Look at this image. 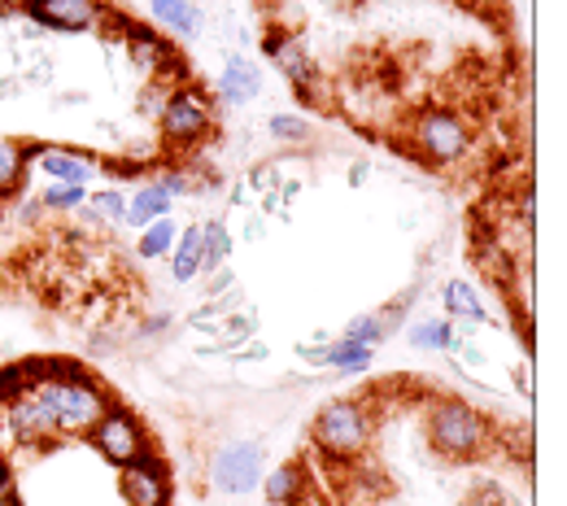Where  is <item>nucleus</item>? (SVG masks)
Masks as SVG:
<instances>
[{"instance_id":"obj_20","label":"nucleus","mask_w":567,"mask_h":506,"mask_svg":"<svg viewBox=\"0 0 567 506\" xmlns=\"http://www.w3.org/2000/svg\"><path fill=\"white\" fill-rule=\"evenodd\" d=\"M236 254V240H231V231H227V223H202V276H210L218 267H227V258Z\"/></svg>"},{"instance_id":"obj_9","label":"nucleus","mask_w":567,"mask_h":506,"mask_svg":"<svg viewBox=\"0 0 567 506\" xmlns=\"http://www.w3.org/2000/svg\"><path fill=\"white\" fill-rule=\"evenodd\" d=\"M22 13L44 27V31H62V35H79L105 22L110 4L105 0H22Z\"/></svg>"},{"instance_id":"obj_21","label":"nucleus","mask_w":567,"mask_h":506,"mask_svg":"<svg viewBox=\"0 0 567 506\" xmlns=\"http://www.w3.org/2000/svg\"><path fill=\"white\" fill-rule=\"evenodd\" d=\"M276 62V71L297 87V83H306V79H315V58H310V49H306V40L301 35H288L280 44V53L271 58Z\"/></svg>"},{"instance_id":"obj_26","label":"nucleus","mask_w":567,"mask_h":506,"mask_svg":"<svg viewBox=\"0 0 567 506\" xmlns=\"http://www.w3.org/2000/svg\"><path fill=\"white\" fill-rule=\"evenodd\" d=\"M420 301V289L411 285V289H402L393 301H384L380 310H375V319H380V328H384V337H393V332H402V323H406V310Z\"/></svg>"},{"instance_id":"obj_6","label":"nucleus","mask_w":567,"mask_h":506,"mask_svg":"<svg viewBox=\"0 0 567 506\" xmlns=\"http://www.w3.org/2000/svg\"><path fill=\"white\" fill-rule=\"evenodd\" d=\"M87 445H92L110 467H127V463L141 458L144 450H153V436H148L144 420L132 411V406L110 402L105 415L96 420V428L87 433Z\"/></svg>"},{"instance_id":"obj_33","label":"nucleus","mask_w":567,"mask_h":506,"mask_svg":"<svg viewBox=\"0 0 567 506\" xmlns=\"http://www.w3.org/2000/svg\"><path fill=\"white\" fill-rule=\"evenodd\" d=\"M44 215H49V210L40 206V197H27V202L18 206V218H22V223H40Z\"/></svg>"},{"instance_id":"obj_16","label":"nucleus","mask_w":567,"mask_h":506,"mask_svg":"<svg viewBox=\"0 0 567 506\" xmlns=\"http://www.w3.org/2000/svg\"><path fill=\"white\" fill-rule=\"evenodd\" d=\"M441 306L450 319H463V323H485V301L481 289L472 280H445L441 285Z\"/></svg>"},{"instance_id":"obj_34","label":"nucleus","mask_w":567,"mask_h":506,"mask_svg":"<svg viewBox=\"0 0 567 506\" xmlns=\"http://www.w3.org/2000/svg\"><path fill=\"white\" fill-rule=\"evenodd\" d=\"M236 354V362H262V359H271L267 354V345H240V350H231Z\"/></svg>"},{"instance_id":"obj_22","label":"nucleus","mask_w":567,"mask_h":506,"mask_svg":"<svg viewBox=\"0 0 567 506\" xmlns=\"http://www.w3.org/2000/svg\"><path fill=\"white\" fill-rule=\"evenodd\" d=\"M175 240H179V223H175V218H153L148 227H141V240H136V254H141L144 262H157V258H171V249H175Z\"/></svg>"},{"instance_id":"obj_38","label":"nucleus","mask_w":567,"mask_h":506,"mask_svg":"<svg viewBox=\"0 0 567 506\" xmlns=\"http://www.w3.org/2000/svg\"><path fill=\"white\" fill-rule=\"evenodd\" d=\"M0 13H22V0H0Z\"/></svg>"},{"instance_id":"obj_25","label":"nucleus","mask_w":567,"mask_h":506,"mask_svg":"<svg viewBox=\"0 0 567 506\" xmlns=\"http://www.w3.org/2000/svg\"><path fill=\"white\" fill-rule=\"evenodd\" d=\"M267 132H271V141H280V145H306V141L315 136V127H310L301 114H271V118H267Z\"/></svg>"},{"instance_id":"obj_7","label":"nucleus","mask_w":567,"mask_h":506,"mask_svg":"<svg viewBox=\"0 0 567 506\" xmlns=\"http://www.w3.org/2000/svg\"><path fill=\"white\" fill-rule=\"evenodd\" d=\"M267 476V450L258 441H227L210 454V485L223 498H249Z\"/></svg>"},{"instance_id":"obj_4","label":"nucleus","mask_w":567,"mask_h":506,"mask_svg":"<svg viewBox=\"0 0 567 506\" xmlns=\"http://www.w3.org/2000/svg\"><path fill=\"white\" fill-rule=\"evenodd\" d=\"M218 127V101L202 83H179L166 92V105L157 114V136L162 145L193 148L202 141H210Z\"/></svg>"},{"instance_id":"obj_23","label":"nucleus","mask_w":567,"mask_h":506,"mask_svg":"<svg viewBox=\"0 0 567 506\" xmlns=\"http://www.w3.org/2000/svg\"><path fill=\"white\" fill-rule=\"evenodd\" d=\"M87 223H123L127 218V197L118 188H101V193H87V202L74 210Z\"/></svg>"},{"instance_id":"obj_36","label":"nucleus","mask_w":567,"mask_h":506,"mask_svg":"<svg viewBox=\"0 0 567 506\" xmlns=\"http://www.w3.org/2000/svg\"><path fill=\"white\" fill-rule=\"evenodd\" d=\"M367 175H371V166H367V162H354V166H350V184H354V188L367 184Z\"/></svg>"},{"instance_id":"obj_12","label":"nucleus","mask_w":567,"mask_h":506,"mask_svg":"<svg viewBox=\"0 0 567 506\" xmlns=\"http://www.w3.org/2000/svg\"><path fill=\"white\" fill-rule=\"evenodd\" d=\"M148 18L162 35H175V40H193L206 27V9L197 0H148Z\"/></svg>"},{"instance_id":"obj_18","label":"nucleus","mask_w":567,"mask_h":506,"mask_svg":"<svg viewBox=\"0 0 567 506\" xmlns=\"http://www.w3.org/2000/svg\"><path fill=\"white\" fill-rule=\"evenodd\" d=\"M323 366L341 371V375H367L375 366V350L371 345H358V341H328L323 345Z\"/></svg>"},{"instance_id":"obj_10","label":"nucleus","mask_w":567,"mask_h":506,"mask_svg":"<svg viewBox=\"0 0 567 506\" xmlns=\"http://www.w3.org/2000/svg\"><path fill=\"white\" fill-rule=\"evenodd\" d=\"M27 145V141H22ZM27 157L49 175V184H79V188H87V179L101 171V162L96 157H83V153H74V148H62V145H27Z\"/></svg>"},{"instance_id":"obj_3","label":"nucleus","mask_w":567,"mask_h":506,"mask_svg":"<svg viewBox=\"0 0 567 506\" xmlns=\"http://www.w3.org/2000/svg\"><path fill=\"white\" fill-rule=\"evenodd\" d=\"M375 420L367 411L362 397H332L319 406V415L310 420V441L315 450H323L332 463H354L371 450Z\"/></svg>"},{"instance_id":"obj_11","label":"nucleus","mask_w":567,"mask_h":506,"mask_svg":"<svg viewBox=\"0 0 567 506\" xmlns=\"http://www.w3.org/2000/svg\"><path fill=\"white\" fill-rule=\"evenodd\" d=\"M258 92H262V71H258V62H249V58H227L223 62V71H218V101L227 105V110H245L249 101H258Z\"/></svg>"},{"instance_id":"obj_28","label":"nucleus","mask_w":567,"mask_h":506,"mask_svg":"<svg viewBox=\"0 0 567 506\" xmlns=\"http://www.w3.org/2000/svg\"><path fill=\"white\" fill-rule=\"evenodd\" d=\"M341 337H346V341H358V345H371V350H375V345L384 341V328H380V319H375V314H354V319L346 323V332H341Z\"/></svg>"},{"instance_id":"obj_14","label":"nucleus","mask_w":567,"mask_h":506,"mask_svg":"<svg viewBox=\"0 0 567 506\" xmlns=\"http://www.w3.org/2000/svg\"><path fill=\"white\" fill-rule=\"evenodd\" d=\"M171 280H175V285L202 280V223L179 227V240H175V249H171Z\"/></svg>"},{"instance_id":"obj_24","label":"nucleus","mask_w":567,"mask_h":506,"mask_svg":"<svg viewBox=\"0 0 567 506\" xmlns=\"http://www.w3.org/2000/svg\"><path fill=\"white\" fill-rule=\"evenodd\" d=\"M83 202H87V188H79V184H49V188L40 193V206H44L49 215H74Z\"/></svg>"},{"instance_id":"obj_35","label":"nucleus","mask_w":567,"mask_h":506,"mask_svg":"<svg viewBox=\"0 0 567 506\" xmlns=\"http://www.w3.org/2000/svg\"><path fill=\"white\" fill-rule=\"evenodd\" d=\"M13 489V467H9V458H4V450H0V498Z\"/></svg>"},{"instance_id":"obj_5","label":"nucleus","mask_w":567,"mask_h":506,"mask_svg":"<svg viewBox=\"0 0 567 506\" xmlns=\"http://www.w3.org/2000/svg\"><path fill=\"white\" fill-rule=\"evenodd\" d=\"M411 145L424 157L427 166H441V171H454L472 157V127L458 110L450 105H427L415 114L411 123Z\"/></svg>"},{"instance_id":"obj_13","label":"nucleus","mask_w":567,"mask_h":506,"mask_svg":"<svg viewBox=\"0 0 567 506\" xmlns=\"http://www.w3.org/2000/svg\"><path fill=\"white\" fill-rule=\"evenodd\" d=\"M258 489L267 494L271 506H306V467L301 463H280L262 476Z\"/></svg>"},{"instance_id":"obj_2","label":"nucleus","mask_w":567,"mask_h":506,"mask_svg":"<svg viewBox=\"0 0 567 506\" xmlns=\"http://www.w3.org/2000/svg\"><path fill=\"white\" fill-rule=\"evenodd\" d=\"M424 436L441 458L472 463V458H481L489 450L494 424H489L485 411H476L463 397H432L424 411Z\"/></svg>"},{"instance_id":"obj_29","label":"nucleus","mask_w":567,"mask_h":506,"mask_svg":"<svg viewBox=\"0 0 567 506\" xmlns=\"http://www.w3.org/2000/svg\"><path fill=\"white\" fill-rule=\"evenodd\" d=\"M166 92H171V87H166L162 79H148V83H144L141 101H136L144 118H157V114H162V105H166Z\"/></svg>"},{"instance_id":"obj_8","label":"nucleus","mask_w":567,"mask_h":506,"mask_svg":"<svg viewBox=\"0 0 567 506\" xmlns=\"http://www.w3.org/2000/svg\"><path fill=\"white\" fill-rule=\"evenodd\" d=\"M118 489L127 506H171V494H175V476H171V463L153 450H144L136 463L118 467Z\"/></svg>"},{"instance_id":"obj_1","label":"nucleus","mask_w":567,"mask_h":506,"mask_svg":"<svg viewBox=\"0 0 567 506\" xmlns=\"http://www.w3.org/2000/svg\"><path fill=\"white\" fill-rule=\"evenodd\" d=\"M114 402V393L96 380H40L31 384L13 406H4L13 441L27 450H49L58 441H87L96 428V420L105 415V406Z\"/></svg>"},{"instance_id":"obj_15","label":"nucleus","mask_w":567,"mask_h":506,"mask_svg":"<svg viewBox=\"0 0 567 506\" xmlns=\"http://www.w3.org/2000/svg\"><path fill=\"white\" fill-rule=\"evenodd\" d=\"M171 210H175V202H171L153 179H144L141 188L127 197V218H123V223L141 231V227H148L153 218H171Z\"/></svg>"},{"instance_id":"obj_31","label":"nucleus","mask_w":567,"mask_h":506,"mask_svg":"<svg viewBox=\"0 0 567 506\" xmlns=\"http://www.w3.org/2000/svg\"><path fill=\"white\" fill-rule=\"evenodd\" d=\"M288 35H292V31H288V27H280V22H276V27H267V31H262V44H258V53L271 62V58L280 53V44L288 40Z\"/></svg>"},{"instance_id":"obj_32","label":"nucleus","mask_w":567,"mask_h":506,"mask_svg":"<svg viewBox=\"0 0 567 506\" xmlns=\"http://www.w3.org/2000/svg\"><path fill=\"white\" fill-rule=\"evenodd\" d=\"M323 345H328V341H315V345H297V359L306 362V366H323Z\"/></svg>"},{"instance_id":"obj_17","label":"nucleus","mask_w":567,"mask_h":506,"mask_svg":"<svg viewBox=\"0 0 567 506\" xmlns=\"http://www.w3.org/2000/svg\"><path fill=\"white\" fill-rule=\"evenodd\" d=\"M31 175V157H27V145L22 141H0V202L4 197H18L22 184Z\"/></svg>"},{"instance_id":"obj_27","label":"nucleus","mask_w":567,"mask_h":506,"mask_svg":"<svg viewBox=\"0 0 567 506\" xmlns=\"http://www.w3.org/2000/svg\"><path fill=\"white\" fill-rule=\"evenodd\" d=\"M31 389V380H27V366H22V359L18 362H0V411L4 406H13L22 393Z\"/></svg>"},{"instance_id":"obj_19","label":"nucleus","mask_w":567,"mask_h":506,"mask_svg":"<svg viewBox=\"0 0 567 506\" xmlns=\"http://www.w3.org/2000/svg\"><path fill=\"white\" fill-rule=\"evenodd\" d=\"M406 341H411V350H424V354H454V350H458V332H454V323H445V319H424V323H415V328L406 332Z\"/></svg>"},{"instance_id":"obj_37","label":"nucleus","mask_w":567,"mask_h":506,"mask_svg":"<svg viewBox=\"0 0 567 506\" xmlns=\"http://www.w3.org/2000/svg\"><path fill=\"white\" fill-rule=\"evenodd\" d=\"M245 236H249V240H258V236H262V218H254V223L245 227Z\"/></svg>"},{"instance_id":"obj_30","label":"nucleus","mask_w":567,"mask_h":506,"mask_svg":"<svg viewBox=\"0 0 567 506\" xmlns=\"http://www.w3.org/2000/svg\"><path fill=\"white\" fill-rule=\"evenodd\" d=\"M249 184H254L258 193H271V188H280L284 179H280V171H276L271 162H262V166H254V171H249Z\"/></svg>"}]
</instances>
